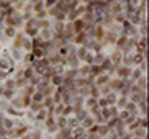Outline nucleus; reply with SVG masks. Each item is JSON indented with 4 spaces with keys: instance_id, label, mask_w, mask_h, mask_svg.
Segmentation results:
<instances>
[{
    "instance_id": "dca6fc26",
    "label": "nucleus",
    "mask_w": 149,
    "mask_h": 139,
    "mask_svg": "<svg viewBox=\"0 0 149 139\" xmlns=\"http://www.w3.org/2000/svg\"><path fill=\"white\" fill-rule=\"evenodd\" d=\"M138 116L141 118H148V101L143 100L138 103Z\"/></svg>"
},
{
    "instance_id": "09e8293b",
    "label": "nucleus",
    "mask_w": 149,
    "mask_h": 139,
    "mask_svg": "<svg viewBox=\"0 0 149 139\" xmlns=\"http://www.w3.org/2000/svg\"><path fill=\"white\" fill-rule=\"evenodd\" d=\"M2 28H3V17L0 15V30H2Z\"/></svg>"
},
{
    "instance_id": "603ef678",
    "label": "nucleus",
    "mask_w": 149,
    "mask_h": 139,
    "mask_svg": "<svg viewBox=\"0 0 149 139\" xmlns=\"http://www.w3.org/2000/svg\"><path fill=\"white\" fill-rule=\"evenodd\" d=\"M2 139H12V138H8V136H5V138H2Z\"/></svg>"
},
{
    "instance_id": "864d4df0",
    "label": "nucleus",
    "mask_w": 149,
    "mask_h": 139,
    "mask_svg": "<svg viewBox=\"0 0 149 139\" xmlns=\"http://www.w3.org/2000/svg\"><path fill=\"white\" fill-rule=\"evenodd\" d=\"M0 113H2V105H0Z\"/></svg>"
},
{
    "instance_id": "20e7f679",
    "label": "nucleus",
    "mask_w": 149,
    "mask_h": 139,
    "mask_svg": "<svg viewBox=\"0 0 149 139\" xmlns=\"http://www.w3.org/2000/svg\"><path fill=\"white\" fill-rule=\"evenodd\" d=\"M125 10V5H123L121 0H111V2H107V12L115 17V15H118V13H123Z\"/></svg>"
},
{
    "instance_id": "39448f33",
    "label": "nucleus",
    "mask_w": 149,
    "mask_h": 139,
    "mask_svg": "<svg viewBox=\"0 0 149 139\" xmlns=\"http://www.w3.org/2000/svg\"><path fill=\"white\" fill-rule=\"evenodd\" d=\"M107 56H108V59L111 61V64H113V67H118V65H121L123 54L118 51V49H115V48H110V49H107Z\"/></svg>"
},
{
    "instance_id": "a18cd8bd",
    "label": "nucleus",
    "mask_w": 149,
    "mask_h": 139,
    "mask_svg": "<svg viewBox=\"0 0 149 139\" xmlns=\"http://www.w3.org/2000/svg\"><path fill=\"white\" fill-rule=\"evenodd\" d=\"M98 92H100V97H105V95H108L111 90H110L108 85H103V87H98Z\"/></svg>"
},
{
    "instance_id": "cd10ccee",
    "label": "nucleus",
    "mask_w": 149,
    "mask_h": 139,
    "mask_svg": "<svg viewBox=\"0 0 149 139\" xmlns=\"http://www.w3.org/2000/svg\"><path fill=\"white\" fill-rule=\"evenodd\" d=\"M131 134H133L134 139H146V136H148V129H144V128H138L136 131H133Z\"/></svg>"
},
{
    "instance_id": "4468645a",
    "label": "nucleus",
    "mask_w": 149,
    "mask_h": 139,
    "mask_svg": "<svg viewBox=\"0 0 149 139\" xmlns=\"http://www.w3.org/2000/svg\"><path fill=\"white\" fill-rule=\"evenodd\" d=\"M110 75L108 74H105V72H103V74H100V75H97L95 77V85L97 87H103V85H108V82H110Z\"/></svg>"
},
{
    "instance_id": "f257e3e1",
    "label": "nucleus",
    "mask_w": 149,
    "mask_h": 139,
    "mask_svg": "<svg viewBox=\"0 0 149 139\" xmlns=\"http://www.w3.org/2000/svg\"><path fill=\"white\" fill-rule=\"evenodd\" d=\"M23 23L25 22L22 20V15L18 12H13L12 15L3 18V26H10V28H15V30H18V31H22Z\"/></svg>"
},
{
    "instance_id": "ddd939ff",
    "label": "nucleus",
    "mask_w": 149,
    "mask_h": 139,
    "mask_svg": "<svg viewBox=\"0 0 149 139\" xmlns=\"http://www.w3.org/2000/svg\"><path fill=\"white\" fill-rule=\"evenodd\" d=\"M15 126H17V120H13V118H10V116H3V121H2V128H3L5 131L13 129Z\"/></svg>"
},
{
    "instance_id": "f8f14e48",
    "label": "nucleus",
    "mask_w": 149,
    "mask_h": 139,
    "mask_svg": "<svg viewBox=\"0 0 149 139\" xmlns=\"http://www.w3.org/2000/svg\"><path fill=\"white\" fill-rule=\"evenodd\" d=\"M8 105L10 106H13V108H17V110H22V111H25V108H23V101H22V97H20V93L17 92V95L12 98V100L8 101Z\"/></svg>"
},
{
    "instance_id": "5701e85b",
    "label": "nucleus",
    "mask_w": 149,
    "mask_h": 139,
    "mask_svg": "<svg viewBox=\"0 0 149 139\" xmlns=\"http://www.w3.org/2000/svg\"><path fill=\"white\" fill-rule=\"evenodd\" d=\"M48 118V111L46 110H40L38 113L35 115V124H41V123H44V120Z\"/></svg>"
},
{
    "instance_id": "7c9ffc66",
    "label": "nucleus",
    "mask_w": 149,
    "mask_h": 139,
    "mask_svg": "<svg viewBox=\"0 0 149 139\" xmlns=\"http://www.w3.org/2000/svg\"><path fill=\"white\" fill-rule=\"evenodd\" d=\"M51 26H53V22H51L49 18L38 22V28H40V30H51Z\"/></svg>"
},
{
    "instance_id": "de8ad7c7",
    "label": "nucleus",
    "mask_w": 149,
    "mask_h": 139,
    "mask_svg": "<svg viewBox=\"0 0 149 139\" xmlns=\"http://www.w3.org/2000/svg\"><path fill=\"white\" fill-rule=\"evenodd\" d=\"M120 139H133V134H131V133H128V131H126V133H125V134H123V136H121V138H120Z\"/></svg>"
},
{
    "instance_id": "c756f323",
    "label": "nucleus",
    "mask_w": 149,
    "mask_h": 139,
    "mask_svg": "<svg viewBox=\"0 0 149 139\" xmlns=\"http://www.w3.org/2000/svg\"><path fill=\"white\" fill-rule=\"evenodd\" d=\"M2 87L5 88V90H17V85H15V80L12 77H8L7 80H5L3 83H0Z\"/></svg>"
},
{
    "instance_id": "bb28decb",
    "label": "nucleus",
    "mask_w": 149,
    "mask_h": 139,
    "mask_svg": "<svg viewBox=\"0 0 149 139\" xmlns=\"http://www.w3.org/2000/svg\"><path fill=\"white\" fill-rule=\"evenodd\" d=\"M93 124H95V121H93V118L90 116V115H88V116L85 118V120H84L82 123H80V128H82L84 131H88L90 128L93 126Z\"/></svg>"
},
{
    "instance_id": "72a5a7b5",
    "label": "nucleus",
    "mask_w": 149,
    "mask_h": 139,
    "mask_svg": "<svg viewBox=\"0 0 149 139\" xmlns=\"http://www.w3.org/2000/svg\"><path fill=\"white\" fill-rule=\"evenodd\" d=\"M141 75H146V74H143L139 70V67H133V70H131V75H130V79H131L133 82H136L138 79L141 77Z\"/></svg>"
},
{
    "instance_id": "a878e982",
    "label": "nucleus",
    "mask_w": 149,
    "mask_h": 139,
    "mask_svg": "<svg viewBox=\"0 0 149 139\" xmlns=\"http://www.w3.org/2000/svg\"><path fill=\"white\" fill-rule=\"evenodd\" d=\"M38 38H40L41 41H51V39H53V31L51 30H40Z\"/></svg>"
},
{
    "instance_id": "a19ab883",
    "label": "nucleus",
    "mask_w": 149,
    "mask_h": 139,
    "mask_svg": "<svg viewBox=\"0 0 149 139\" xmlns=\"http://www.w3.org/2000/svg\"><path fill=\"white\" fill-rule=\"evenodd\" d=\"M44 100V97L43 93H40V92H35L33 95H31V101H36V103H43Z\"/></svg>"
},
{
    "instance_id": "9d476101",
    "label": "nucleus",
    "mask_w": 149,
    "mask_h": 139,
    "mask_svg": "<svg viewBox=\"0 0 149 139\" xmlns=\"http://www.w3.org/2000/svg\"><path fill=\"white\" fill-rule=\"evenodd\" d=\"M0 31H2V36H3L5 41H12V39L17 36V33H18V30H15V28H10V26H3Z\"/></svg>"
},
{
    "instance_id": "c9c22d12",
    "label": "nucleus",
    "mask_w": 149,
    "mask_h": 139,
    "mask_svg": "<svg viewBox=\"0 0 149 139\" xmlns=\"http://www.w3.org/2000/svg\"><path fill=\"white\" fill-rule=\"evenodd\" d=\"M87 116H88V111H87L85 108H84V110H80V111H79L77 115H74V118L77 120V121H79V124H80V123H82V121H84V120H85Z\"/></svg>"
},
{
    "instance_id": "7ed1b4c3",
    "label": "nucleus",
    "mask_w": 149,
    "mask_h": 139,
    "mask_svg": "<svg viewBox=\"0 0 149 139\" xmlns=\"http://www.w3.org/2000/svg\"><path fill=\"white\" fill-rule=\"evenodd\" d=\"M148 98V90H141V88L136 87V83L131 87V92H130V95H128V100L133 101V103H139V101L146 100Z\"/></svg>"
},
{
    "instance_id": "49530a36",
    "label": "nucleus",
    "mask_w": 149,
    "mask_h": 139,
    "mask_svg": "<svg viewBox=\"0 0 149 139\" xmlns=\"http://www.w3.org/2000/svg\"><path fill=\"white\" fill-rule=\"evenodd\" d=\"M107 139H118V134H116L115 131H110L108 136H107Z\"/></svg>"
},
{
    "instance_id": "8fccbe9b",
    "label": "nucleus",
    "mask_w": 149,
    "mask_h": 139,
    "mask_svg": "<svg viewBox=\"0 0 149 139\" xmlns=\"http://www.w3.org/2000/svg\"><path fill=\"white\" fill-rule=\"evenodd\" d=\"M2 95H3V87L0 85V98H2Z\"/></svg>"
},
{
    "instance_id": "423d86ee",
    "label": "nucleus",
    "mask_w": 149,
    "mask_h": 139,
    "mask_svg": "<svg viewBox=\"0 0 149 139\" xmlns=\"http://www.w3.org/2000/svg\"><path fill=\"white\" fill-rule=\"evenodd\" d=\"M131 70H133V67L118 65V67H115V75H113V77L121 79V80H128V79H130V75H131Z\"/></svg>"
},
{
    "instance_id": "1a4fd4ad",
    "label": "nucleus",
    "mask_w": 149,
    "mask_h": 139,
    "mask_svg": "<svg viewBox=\"0 0 149 139\" xmlns=\"http://www.w3.org/2000/svg\"><path fill=\"white\" fill-rule=\"evenodd\" d=\"M123 82L125 80H121V79H116V77H111L110 79V82H108V87L111 92H115V93H120L123 88Z\"/></svg>"
},
{
    "instance_id": "79ce46f5",
    "label": "nucleus",
    "mask_w": 149,
    "mask_h": 139,
    "mask_svg": "<svg viewBox=\"0 0 149 139\" xmlns=\"http://www.w3.org/2000/svg\"><path fill=\"white\" fill-rule=\"evenodd\" d=\"M107 30H108V31H113V33H116V35H121V25H116V23L110 25Z\"/></svg>"
},
{
    "instance_id": "2eb2a0df",
    "label": "nucleus",
    "mask_w": 149,
    "mask_h": 139,
    "mask_svg": "<svg viewBox=\"0 0 149 139\" xmlns=\"http://www.w3.org/2000/svg\"><path fill=\"white\" fill-rule=\"evenodd\" d=\"M72 28H74V33L77 35V33H82V31H85L87 25L84 23V20H82V18H79V20H75V22H72Z\"/></svg>"
},
{
    "instance_id": "9b49d317",
    "label": "nucleus",
    "mask_w": 149,
    "mask_h": 139,
    "mask_svg": "<svg viewBox=\"0 0 149 139\" xmlns=\"http://www.w3.org/2000/svg\"><path fill=\"white\" fill-rule=\"evenodd\" d=\"M134 52H141V54L148 52V38H138L136 46H134Z\"/></svg>"
},
{
    "instance_id": "393cba45",
    "label": "nucleus",
    "mask_w": 149,
    "mask_h": 139,
    "mask_svg": "<svg viewBox=\"0 0 149 139\" xmlns=\"http://www.w3.org/2000/svg\"><path fill=\"white\" fill-rule=\"evenodd\" d=\"M103 36H105V28L103 26H95V36H93V39H95L97 43H102Z\"/></svg>"
},
{
    "instance_id": "6e6552de",
    "label": "nucleus",
    "mask_w": 149,
    "mask_h": 139,
    "mask_svg": "<svg viewBox=\"0 0 149 139\" xmlns=\"http://www.w3.org/2000/svg\"><path fill=\"white\" fill-rule=\"evenodd\" d=\"M8 54H10V57H12V61H13L15 64H23L25 52H23L22 49H13V48L8 46Z\"/></svg>"
},
{
    "instance_id": "4be33fe9",
    "label": "nucleus",
    "mask_w": 149,
    "mask_h": 139,
    "mask_svg": "<svg viewBox=\"0 0 149 139\" xmlns=\"http://www.w3.org/2000/svg\"><path fill=\"white\" fill-rule=\"evenodd\" d=\"M103 98H105V101H107V105H108V106H115V105H116V100H118V93L110 92L108 95H105Z\"/></svg>"
},
{
    "instance_id": "f3484780",
    "label": "nucleus",
    "mask_w": 149,
    "mask_h": 139,
    "mask_svg": "<svg viewBox=\"0 0 149 139\" xmlns=\"http://www.w3.org/2000/svg\"><path fill=\"white\" fill-rule=\"evenodd\" d=\"M87 75H90V65L80 64L79 69H77V77H79V79H85Z\"/></svg>"
},
{
    "instance_id": "b1692460",
    "label": "nucleus",
    "mask_w": 149,
    "mask_h": 139,
    "mask_svg": "<svg viewBox=\"0 0 149 139\" xmlns=\"http://www.w3.org/2000/svg\"><path fill=\"white\" fill-rule=\"evenodd\" d=\"M107 57V51H98L93 52V65H100L102 61Z\"/></svg>"
},
{
    "instance_id": "473e14b6",
    "label": "nucleus",
    "mask_w": 149,
    "mask_h": 139,
    "mask_svg": "<svg viewBox=\"0 0 149 139\" xmlns=\"http://www.w3.org/2000/svg\"><path fill=\"white\" fill-rule=\"evenodd\" d=\"M126 103H128V97H120L118 95V100H116V105H115V106L118 110H125Z\"/></svg>"
},
{
    "instance_id": "a211bd4d",
    "label": "nucleus",
    "mask_w": 149,
    "mask_h": 139,
    "mask_svg": "<svg viewBox=\"0 0 149 139\" xmlns=\"http://www.w3.org/2000/svg\"><path fill=\"white\" fill-rule=\"evenodd\" d=\"M41 10H44V0H31V12H33V15L41 12Z\"/></svg>"
},
{
    "instance_id": "f704fd0d",
    "label": "nucleus",
    "mask_w": 149,
    "mask_h": 139,
    "mask_svg": "<svg viewBox=\"0 0 149 139\" xmlns=\"http://www.w3.org/2000/svg\"><path fill=\"white\" fill-rule=\"evenodd\" d=\"M54 101H53V98H51V97H44V100H43V108L46 110V111H48V110H51L54 106Z\"/></svg>"
},
{
    "instance_id": "aec40b11",
    "label": "nucleus",
    "mask_w": 149,
    "mask_h": 139,
    "mask_svg": "<svg viewBox=\"0 0 149 139\" xmlns=\"http://www.w3.org/2000/svg\"><path fill=\"white\" fill-rule=\"evenodd\" d=\"M125 111H126L128 115H131V116H138V105L128 100L126 106H125Z\"/></svg>"
},
{
    "instance_id": "0eeeda50",
    "label": "nucleus",
    "mask_w": 149,
    "mask_h": 139,
    "mask_svg": "<svg viewBox=\"0 0 149 139\" xmlns=\"http://www.w3.org/2000/svg\"><path fill=\"white\" fill-rule=\"evenodd\" d=\"M44 136H46V133L43 131L41 124H33L28 131V138L30 139H43Z\"/></svg>"
},
{
    "instance_id": "6ab92c4d",
    "label": "nucleus",
    "mask_w": 149,
    "mask_h": 139,
    "mask_svg": "<svg viewBox=\"0 0 149 139\" xmlns=\"http://www.w3.org/2000/svg\"><path fill=\"white\" fill-rule=\"evenodd\" d=\"M133 59V67H138L143 61H146V54H141V52H133L131 54Z\"/></svg>"
},
{
    "instance_id": "37998d69",
    "label": "nucleus",
    "mask_w": 149,
    "mask_h": 139,
    "mask_svg": "<svg viewBox=\"0 0 149 139\" xmlns=\"http://www.w3.org/2000/svg\"><path fill=\"white\" fill-rule=\"evenodd\" d=\"M20 97H22V101H23V108L26 110L28 106H30V103H31V98L26 97V95H22V93H20Z\"/></svg>"
},
{
    "instance_id": "c03bdc74",
    "label": "nucleus",
    "mask_w": 149,
    "mask_h": 139,
    "mask_svg": "<svg viewBox=\"0 0 149 139\" xmlns=\"http://www.w3.org/2000/svg\"><path fill=\"white\" fill-rule=\"evenodd\" d=\"M8 77H12V74H10V72H7V70H0V83H3Z\"/></svg>"
},
{
    "instance_id": "4c0bfd02",
    "label": "nucleus",
    "mask_w": 149,
    "mask_h": 139,
    "mask_svg": "<svg viewBox=\"0 0 149 139\" xmlns=\"http://www.w3.org/2000/svg\"><path fill=\"white\" fill-rule=\"evenodd\" d=\"M15 95H17V90H5V88H3V95H2V98L7 100V101H10Z\"/></svg>"
},
{
    "instance_id": "ea45409f",
    "label": "nucleus",
    "mask_w": 149,
    "mask_h": 139,
    "mask_svg": "<svg viewBox=\"0 0 149 139\" xmlns=\"http://www.w3.org/2000/svg\"><path fill=\"white\" fill-rule=\"evenodd\" d=\"M103 74V70H102L100 65H90V75H93V77H97V75Z\"/></svg>"
},
{
    "instance_id": "412c9836",
    "label": "nucleus",
    "mask_w": 149,
    "mask_h": 139,
    "mask_svg": "<svg viewBox=\"0 0 149 139\" xmlns=\"http://www.w3.org/2000/svg\"><path fill=\"white\" fill-rule=\"evenodd\" d=\"M22 51L25 52V54H30V52L33 51V41H31V38H26V36H25L23 44H22Z\"/></svg>"
},
{
    "instance_id": "c85d7f7f",
    "label": "nucleus",
    "mask_w": 149,
    "mask_h": 139,
    "mask_svg": "<svg viewBox=\"0 0 149 139\" xmlns=\"http://www.w3.org/2000/svg\"><path fill=\"white\" fill-rule=\"evenodd\" d=\"M136 87L138 88H141V90H146L148 88V75H141L138 80H136Z\"/></svg>"
},
{
    "instance_id": "58836bf2",
    "label": "nucleus",
    "mask_w": 149,
    "mask_h": 139,
    "mask_svg": "<svg viewBox=\"0 0 149 139\" xmlns=\"http://www.w3.org/2000/svg\"><path fill=\"white\" fill-rule=\"evenodd\" d=\"M56 124L59 129H62V128H67V118L64 116H56Z\"/></svg>"
},
{
    "instance_id": "e433bc0d",
    "label": "nucleus",
    "mask_w": 149,
    "mask_h": 139,
    "mask_svg": "<svg viewBox=\"0 0 149 139\" xmlns=\"http://www.w3.org/2000/svg\"><path fill=\"white\" fill-rule=\"evenodd\" d=\"M80 124H79V121H77V120H75L74 116H70V118H67V128H69V129H72L74 131L75 128H79Z\"/></svg>"
},
{
    "instance_id": "3c124183",
    "label": "nucleus",
    "mask_w": 149,
    "mask_h": 139,
    "mask_svg": "<svg viewBox=\"0 0 149 139\" xmlns=\"http://www.w3.org/2000/svg\"><path fill=\"white\" fill-rule=\"evenodd\" d=\"M20 139H30V138H28V134H25L23 138H20Z\"/></svg>"
},
{
    "instance_id": "2f4dec72",
    "label": "nucleus",
    "mask_w": 149,
    "mask_h": 139,
    "mask_svg": "<svg viewBox=\"0 0 149 139\" xmlns=\"http://www.w3.org/2000/svg\"><path fill=\"white\" fill-rule=\"evenodd\" d=\"M26 110H30L33 115H36L38 111H40V110H43V103H36V101H31L30 106H28Z\"/></svg>"
},
{
    "instance_id": "f03ea898",
    "label": "nucleus",
    "mask_w": 149,
    "mask_h": 139,
    "mask_svg": "<svg viewBox=\"0 0 149 139\" xmlns=\"http://www.w3.org/2000/svg\"><path fill=\"white\" fill-rule=\"evenodd\" d=\"M22 33L26 38H38V33H40V28H38V22L35 18H31L30 22H25L23 23V28H22Z\"/></svg>"
}]
</instances>
